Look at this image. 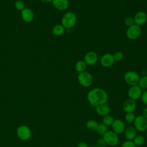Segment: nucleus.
I'll return each instance as SVG.
<instances>
[{
	"label": "nucleus",
	"mask_w": 147,
	"mask_h": 147,
	"mask_svg": "<svg viewBox=\"0 0 147 147\" xmlns=\"http://www.w3.org/2000/svg\"><path fill=\"white\" fill-rule=\"evenodd\" d=\"M135 118L136 116L133 113H127L125 116V119L128 123H133Z\"/></svg>",
	"instance_id": "26"
},
{
	"label": "nucleus",
	"mask_w": 147,
	"mask_h": 147,
	"mask_svg": "<svg viewBox=\"0 0 147 147\" xmlns=\"http://www.w3.org/2000/svg\"><path fill=\"white\" fill-rule=\"evenodd\" d=\"M78 80L82 86L84 87H88L92 85L94 78L91 74L85 71L79 73L78 75Z\"/></svg>",
	"instance_id": "3"
},
{
	"label": "nucleus",
	"mask_w": 147,
	"mask_h": 147,
	"mask_svg": "<svg viewBox=\"0 0 147 147\" xmlns=\"http://www.w3.org/2000/svg\"><path fill=\"white\" fill-rule=\"evenodd\" d=\"M76 16L74 13L71 11L66 12L61 18V25L67 29L73 28L76 25Z\"/></svg>",
	"instance_id": "2"
},
{
	"label": "nucleus",
	"mask_w": 147,
	"mask_h": 147,
	"mask_svg": "<svg viewBox=\"0 0 147 147\" xmlns=\"http://www.w3.org/2000/svg\"><path fill=\"white\" fill-rule=\"evenodd\" d=\"M146 133H147V127H146Z\"/></svg>",
	"instance_id": "38"
},
{
	"label": "nucleus",
	"mask_w": 147,
	"mask_h": 147,
	"mask_svg": "<svg viewBox=\"0 0 147 147\" xmlns=\"http://www.w3.org/2000/svg\"><path fill=\"white\" fill-rule=\"evenodd\" d=\"M87 64L84 60H78L75 63V68L78 73H80L86 71Z\"/></svg>",
	"instance_id": "20"
},
{
	"label": "nucleus",
	"mask_w": 147,
	"mask_h": 147,
	"mask_svg": "<svg viewBox=\"0 0 147 147\" xmlns=\"http://www.w3.org/2000/svg\"><path fill=\"white\" fill-rule=\"evenodd\" d=\"M138 85L142 89H146L147 88V75L142 76L140 78Z\"/></svg>",
	"instance_id": "25"
},
{
	"label": "nucleus",
	"mask_w": 147,
	"mask_h": 147,
	"mask_svg": "<svg viewBox=\"0 0 147 147\" xmlns=\"http://www.w3.org/2000/svg\"><path fill=\"white\" fill-rule=\"evenodd\" d=\"M145 71H146V74H147V67H146V70H145Z\"/></svg>",
	"instance_id": "37"
},
{
	"label": "nucleus",
	"mask_w": 147,
	"mask_h": 147,
	"mask_svg": "<svg viewBox=\"0 0 147 147\" xmlns=\"http://www.w3.org/2000/svg\"><path fill=\"white\" fill-rule=\"evenodd\" d=\"M103 138L105 140L106 145L109 146H115L119 142V137L118 134L113 130L107 131L103 136Z\"/></svg>",
	"instance_id": "6"
},
{
	"label": "nucleus",
	"mask_w": 147,
	"mask_h": 147,
	"mask_svg": "<svg viewBox=\"0 0 147 147\" xmlns=\"http://www.w3.org/2000/svg\"><path fill=\"white\" fill-rule=\"evenodd\" d=\"M113 57L115 61H121L123 57V53L121 51H117L113 54Z\"/></svg>",
	"instance_id": "28"
},
{
	"label": "nucleus",
	"mask_w": 147,
	"mask_h": 147,
	"mask_svg": "<svg viewBox=\"0 0 147 147\" xmlns=\"http://www.w3.org/2000/svg\"><path fill=\"white\" fill-rule=\"evenodd\" d=\"M146 7H147V2H146Z\"/></svg>",
	"instance_id": "39"
},
{
	"label": "nucleus",
	"mask_w": 147,
	"mask_h": 147,
	"mask_svg": "<svg viewBox=\"0 0 147 147\" xmlns=\"http://www.w3.org/2000/svg\"><path fill=\"white\" fill-rule=\"evenodd\" d=\"M123 133L125 138L127 140L133 141V140L137 136V130L134 127V126H129L126 127Z\"/></svg>",
	"instance_id": "18"
},
{
	"label": "nucleus",
	"mask_w": 147,
	"mask_h": 147,
	"mask_svg": "<svg viewBox=\"0 0 147 147\" xmlns=\"http://www.w3.org/2000/svg\"><path fill=\"white\" fill-rule=\"evenodd\" d=\"M102 121H103V124H105L107 126H111L113 122L114 121V119L111 115H110L109 114L103 117Z\"/></svg>",
	"instance_id": "24"
},
{
	"label": "nucleus",
	"mask_w": 147,
	"mask_h": 147,
	"mask_svg": "<svg viewBox=\"0 0 147 147\" xmlns=\"http://www.w3.org/2000/svg\"><path fill=\"white\" fill-rule=\"evenodd\" d=\"M134 24L141 26L147 22V14L144 11H138L133 17Z\"/></svg>",
	"instance_id": "14"
},
{
	"label": "nucleus",
	"mask_w": 147,
	"mask_h": 147,
	"mask_svg": "<svg viewBox=\"0 0 147 147\" xmlns=\"http://www.w3.org/2000/svg\"><path fill=\"white\" fill-rule=\"evenodd\" d=\"M98 60V56L96 52L90 51L87 52L84 56V61L87 65H93L95 64Z\"/></svg>",
	"instance_id": "11"
},
{
	"label": "nucleus",
	"mask_w": 147,
	"mask_h": 147,
	"mask_svg": "<svg viewBox=\"0 0 147 147\" xmlns=\"http://www.w3.org/2000/svg\"><path fill=\"white\" fill-rule=\"evenodd\" d=\"M136 146L133 142V141L127 140L122 143L121 145V147H136Z\"/></svg>",
	"instance_id": "30"
},
{
	"label": "nucleus",
	"mask_w": 147,
	"mask_h": 147,
	"mask_svg": "<svg viewBox=\"0 0 147 147\" xmlns=\"http://www.w3.org/2000/svg\"><path fill=\"white\" fill-rule=\"evenodd\" d=\"M125 24L126 26H127V27L131 26V25L135 24H134V18L133 17H131V16H128L127 17L124 21Z\"/></svg>",
	"instance_id": "29"
},
{
	"label": "nucleus",
	"mask_w": 147,
	"mask_h": 147,
	"mask_svg": "<svg viewBox=\"0 0 147 147\" xmlns=\"http://www.w3.org/2000/svg\"><path fill=\"white\" fill-rule=\"evenodd\" d=\"M90 147H98V146L96 145V146H90Z\"/></svg>",
	"instance_id": "36"
},
{
	"label": "nucleus",
	"mask_w": 147,
	"mask_h": 147,
	"mask_svg": "<svg viewBox=\"0 0 147 147\" xmlns=\"http://www.w3.org/2000/svg\"><path fill=\"white\" fill-rule=\"evenodd\" d=\"M42 2L44 3H49L50 2H52V0H41Z\"/></svg>",
	"instance_id": "35"
},
{
	"label": "nucleus",
	"mask_w": 147,
	"mask_h": 147,
	"mask_svg": "<svg viewBox=\"0 0 147 147\" xmlns=\"http://www.w3.org/2000/svg\"><path fill=\"white\" fill-rule=\"evenodd\" d=\"M15 8L19 11H22L24 9H25V5L23 1L21 0H17L14 3Z\"/></svg>",
	"instance_id": "27"
},
{
	"label": "nucleus",
	"mask_w": 147,
	"mask_h": 147,
	"mask_svg": "<svg viewBox=\"0 0 147 147\" xmlns=\"http://www.w3.org/2000/svg\"><path fill=\"white\" fill-rule=\"evenodd\" d=\"M52 3L55 9L60 11L65 10L69 6L68 0H52Z\"/></svg>",
	"instance_id": "16"
},
{
	"label": "nucleus",
	"mask_w": 147,
	"mask_h": 147,
	"mask_svg": "<svg viewBox=\"0 0 147 147\" xmlns=\"http://www.w3.org/2000/svg\"><path fill=\"white\" fill-rule=\"evenodd\" d=\"M96 146L98 147H105L106 146V144L103 138H100L97 140Z\"/></svg>",
	"instance_id": "32"
},
{
	"label": "nucleus",
	"mask_w": 147,
	"mask_h": 147,
	"mask_svg": "<svg viewBox=\"0 0 147 147\" xmlns=\"http://www.w3.org/2000/svg\"><path fill=\"white\" fill-rule=\"evenodd\" d=\"M142 92V89L137 84L129 87L127 91V95L129 98L136 100L141 98Z\"/></svg>",
	"instance_id": "9"
},
{
	"label": "nucleus",
	"mask_w": 147,
	"mask_h": 147,
	"mask_svg": "<svg viewBox=\"0 0 147 147\" xmlns=\"http://www.w3.org/2000/svg\"><path fill=\"white\" fill-rule=\"evenodd\" d=\"M141 98L142 103L146 106H147V90L142 92Z\"/></svg>",
	"instance_id": "31"
},
{
	"label": "nucleus",
	"mask_w": 147,
	"mask_h": 147,
	"mask_svg": "<svg viewBox=\"0 0 147 147\" xmlns=\"http://www.w3.org/2000/svg\"><path fill=\"white\" fill-rule=\"evenodd\" d=\"M16 133L18 138L23 141L28 140L32 135L30 129L26 125L20 126L17 129Z\"/></svg>",
	"instance_id": "7"
},
{
	"label": "nucleus",
	"mask_w": 147,
	"mask_h": 147,
	"mask_svg": "<svg viewBox=\"0 0 147 147\" xmlns=\"http://www.w3.org/2000/svg\"><path fill=\"white\" fill-rule=\"evenodd\" d=\"M141 34V26L134 24L131 26L127 28L126 31V37L131 40H136L138 38Z\"/></svg>",
	"instance_id": "5"
},
{
	"label": "nucleus",
	"mask_w": 147,
	"mask_h": 147,
	"mask_svg": "<svg viewBox=\"0 0 147 147\" xmlns=\"http://www.w3.org/2000/svg\"><path fill=\"white\" fill-rule=\"evenodd\" d=\"M96 113L100 116L105 117L107 115H109L110 113V107L109 105L105 104L100 105L96 107H95Z\"/></svg>",
	"instance_id": "17"
},
{
	"label": "nucleus",
	"mask_w": 147,
	"mask_h": 147,
	"mask_svg": "<svg viewBox=\"0 0 147 147\" xmlns=\"http://www.w3.org/2000/svg\"><path fill=\"white\" fill-rule=\"evenodd\" d=\"M136 106L137 104L136 100L128 98L123 102L122 108L124 111L126 112V113H133L136 109Z\"/></svg>",
	"instance_id": "13"
},
{
	"label": "nucleus",
	"mask_w": 147,
	"mask_h": 147,
	"mask_svg": "<svg viewBox=\"0 0 147 147\" xmlns=\"http://www.w3.org/2000/svg\"><path fill=\"white\" fill-rule=\"evenodd\" d=\"M133 142L136 146H141L145 142V138L142 135L136 136V137L133 140Z\"/></svg>",
	"instance_id": "23"
},
{
	"label": "nucleus",
	"mask_w": 147,
	"mask_h": 147,
	"mask_svg": "<svg viewBox=\"0 0 147 147\" xmlns=\"http://www.w3.org/2000/svg\"><path fill=\"white\" fill-rule=\"evenodd\" d=\"M140 76L139 74L134 71H128L124 75V80L129 86L137 85Z\"/></svg>",
	"instance_id": "4"
},
{
	"label": "nucleus",
	"mask_w": 147,
	"mask_h": 147,
	"mask_svg": "<svg viewBox=\"0 0 147 147\" xmlns=\"http://www.w3.org/2000/svg\"><path fill=\"white\" fill-rule=\"evenodd\" d=\"M22 20L26 22H31L34 19V13L29 8H25L21 11Z\"/></svg>",
	"instance_id": "15"
},
{
	"label": "nucleus",
	"mask_w": 147,
	"mask_h": 147,
	"mask_svg": "<svg viewBox=\"0 0 147 147\" xmlns=\"http://www.w3.org/2000/svg\"><path fill=\"white\" fill-rule=\"evenodd\" d=\"M115 60L113 57V55L110 53H105L102 56L100 59V64L105 68L111 67L114 63Z\"/></svg>",
	"instance_id": "10"
},
{
	"label": "nucleus",
	"mask_w": 147,
	"mask_h": 147,
	"mask_svg": "<svg viewBox=\"0 0 147 147\" xmlns=\"http://www.w3.org/2000/svg\"><path fill=\"white\" fill-rule=\"evenodd\" d=\"M96 131L98 134L103 136L108 131L107 126H106L103 123H99V124H98V127H97Z\"/></svg>",
	"instance_id": "22"
},
{
	"label": "nucleus",
	"mask_w": 147,
	"mask_h": 147,
	"mask_svg": "<svg viewBox=\"0 0 147 147\" xmlns=\"http://www.w3.org/2000/svg\"><path fill=\"white\" fill-rule=\"evenodd\" d=\"M86 126L88 130L90 131H96L98 126V123L94 119H90L87 122Z\"/></svg>",
	"instance_id": "21"
},
{
	"label": "nucleus",
	"mask_w": 147,
	"mask_h": 147,
	"mask_svg": "<svg viewBox=\"0 0 147 147\" xmlns=\"http://www.w3.org/2000/svg\"><path fill=\"white\" fill-rule=\"evenodd\" d=\"M87 99L92 106L96 107L106 103L108 100V95L103 88L95 87L88 92Z\"/></svg>",
	"instance_id": "1"
},
{
	"label": "nucleus",
	"mask_w": 147,
	"mask_h": 147,
	"mask_svg": "<svg viewBox=\"0 0 147 147\" xmlns=\"http://www.w3.org/2000/svg\"><path fill=\"white\" fill-rule=\"evenodd\" d=\"M134 127L137 131L142 132L146 130L147 127V119L142 115L136 116L133 122Z\"/></svg>",
	"instance_id": "8"
},
{
	"label": "nucleus",
	"mask_w": 147,
	"mask_h": 147,
	"mask_svg": "<svg viewBox=\"0 0 147 147\" xmlns=\"http://www.w3.org/2000/svg\"><path fill=\"white\" fill-rule=\"evenodd\" d=\"M111 127L113 129V131L117 134L123 133L126 129L125 124L122 120L119 119H114V122L111 125Z\"/></svg>",
	"instance_id": "12"
},
{
	"label": "nucleus",
	"mask_w": 147,
	"mask_h": 147,
	"mask_svg": "<svg viewBox=\"0 0 147 147\" xmlns=\"http://www.w3.org/2000/svg\"><path fill=\"white\" fill-rule=\"evenodd\" d=\"M76 147H88L87 144L86 142H80L79 143H78V144L77 145Z\"/></svg>",
	"instance_id": "33"
},
{
	"label": "nucleus",
	"mask_w": 147,
	"mask_h": 147,
	"mask_svg": "<svg viewBox=\"0 0 147 147\" xmlns=\"http://www.w3.org/2000/svg\"><path fill=\"white\" fill-rule=\"evenodd\" d=\"M65 29L61 24L55 25L52 30L53 34L56 36H60L63 35L65 32Z\"/></svg>",
	"instance_id": "19"
},
{
	"label": "nucleus",
	"mask_w": 147,
	"mask_h": 147,
	"mask_svg": "<svg viewBox=\"0 0 147 147\" xmlns=\"http://www.w3.org/2000/svg\"><path fill=\"white\" fill-rule=\"evenodd\" d=\"M142 115L147 119V106L144 109V110L142 111Z\"/></svg>",
	"instance_id": "34"
}]
</instances>
